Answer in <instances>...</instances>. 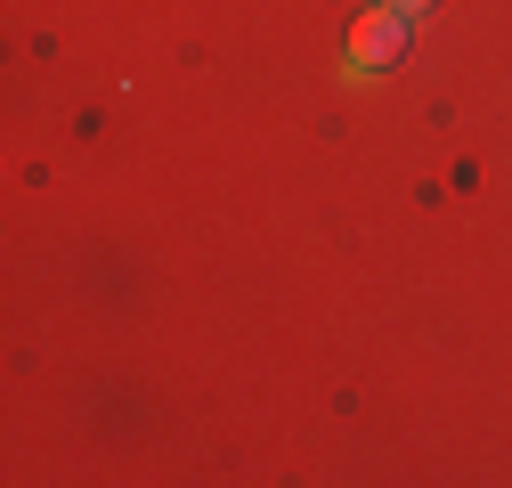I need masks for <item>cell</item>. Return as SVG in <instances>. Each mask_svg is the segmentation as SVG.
<instances>
[{
    "mask_svg": "<svg viewBox=\"0 0 512 488\" xmlns=\"http://www.w3.org/2000/svg\"><path fill=\"white\" fill-rule=\"evenodd\" d=\"M382 9H399V17H431L439 0H382Z\"/></svg>",
    "mask_w": 512,
    "mask_h": 488,
    "instance_id": "cell-2",
    "label": "cell"
},
{
    "mask_svg": "<svg viewBox=\"0 0 512 488\" xmlns=\"http://www.w3.org/2000/svg\"><path fill=\"white\" fill-rule=\"evenodd\" d=\"M407 25H415V17H399V9H382V0H374V9L350 25L342 74H350V82H374V74H391L399 57H407Z\"/></svg>",
    "mask_w": 512,
    "mask_h": 488,
    "instance_id": "cell-1",
    "label": "cell"
}]
</instances>
